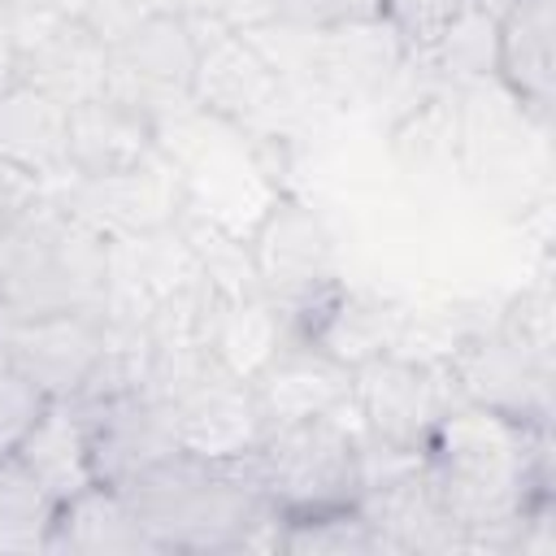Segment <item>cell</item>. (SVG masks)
Returning a JSON list of instances; mask_svg holds the SVG:
<instances>
[{"label":"cell","mask_w":556,"mask_h":556,"mask_svg":"<svg viewBox=\"0 0 556 556\" xmlns=\"http://www.w3.org/2000/svg\"><path fill=\"white\" fill-rule=\"evenodd\" d=\"M443 508L465 530V552H517L530 504L552 500V430L508 421L456 400L421 447Z\"/></svg>","instance_id":"cell-1"},{"label":"cell","mask_w":556,"mask_h":556,"mask_svg":"<svg viewBox=\"0 0 556 556\" xmlns=\"http://www.w3.org/2000/svg\"><path fill=\"white\" fill-rule=\"evenodd\" d=\"M248 456L200 460L174 452L126 486L156 552H278L282 513L256 486Z\"/></svg>","instance_id":"cell-2"},{"label":"cell","mask_w":556,"mask_h":556,"mask_svg":"<svg viewBox=\"0 0 556 556\" xmlns=\"http://www.w3.org/2000/svg\"><path fill=\"white\" fill-rule=\"evenodd\" d=\"M109 287V239L52 195L22 222L13 269L0 287V321L39 313H100Z\"/></svg>","instance_id":"cell-3"},{"label":"cell","mask_w":556,"mask_h":556,"mask_svg":"<svg viewBox=\"0 0 556 556\" xmlns=\"http://www.w3.org/2000/svg\"><path fill=\"white\" fill-rule=\"evenodd\" d=\"M361 443H365V426L348 400L321 417L265 430L248 465L256 486L278 513H313V508L356 504Z\"/></svg>","instance_id":"cell-4"},{"label":"cell","mask_w":556,"mask_h":556,"mask_svg":"<svg viewBox=\"0 0 556 556\" xmlns=\"http://www.w3.org/2000/svg\"><path fill=\"white\" fill-rule=\"evenodd\" d=\"M191 17V13H187ZM195 22V74H191V100L239 126L252 139H282V122L295 113V87L282 78V70L261 52V43L248 30L222 26V22Z\"/></svg>","instance_id":"cell-5"},{"label":"cell","mask_w":556,"mask_h":556,"mask_svg":"<svg viewBox=\"0 0 556 556\" xmlns=\"http://www.w3.org/2000/svg\"><path fill=\"white\" fill-rule=\"evenodd\" d=\"M456 400L460 395L447 365L382 352L352 369V408L365 426V439L400 452H421L430 430Z\"/></svg>","instance_id":"cell-6"},{"label":"cell","mask_w":556,"mask_h":556,"mask_svg":"<svg viewBox=\"0 0 556 556\" xmlns=\"http://www.w3.org/2000/svg\"><path fill=\"white\" fill-rule=\"evenodd\" d=\"M191 74H195V22L178 4H169L109 48L104 91L161 122L195 104Z\"/></svg>","instance_id":"cell-7"},{"label":"cell","mask_w":556,"mask_h":556,"mask_svg":"<svg viewBox=\"0 0 556 556\" xmlns=\"http://www.w3.org/2000/svg\"><path fill=\"white\" fill-rule=\"evenodd\" d=\"M52 200L74 217H83L87 226H96L104 239H122V235H148L174 226L187 204V187L169 156L148 152L143 161L113 174L65 178V191Z\"/></svg>","instance_id":"cell-8"},{"label":"cell","mask_w":556,"mask_h":556,"mask_svg":"<svg viewBox=\"0 0 556 556\" xmlns=\"http://www.w3.org/2000/svg\"><path fill=\"white\" fill-rule=\"evenodd\" d=\"M248 243H252L261 291L278 308H291V304L308 300L313 291H321L326 282L339 278L334 230L326 226V217L308 200H295L287 191L252 226Z\"/></svg>","instance_id":"cell-9"},{"label":"cell","mask_w":556,"mask_h":556,"mask_svg":"<svg viewBox=\"0 0 556 556\" xmlns=\"http://www.w3.org/2000/svg\"><path fill=\"white\" fill-rule=\"evenodd\" d=\"M443 365L460 400L491 408L508 421L552 430V361H539L504 339L495 321L486 330H473Z\"/></svg>","instance_id":"cell-10"},{"label":"cell","mask_w":556,"mask_h":556,"mask_svg":"<svg viewBox=\"0 0 556 556\" xmlns=\"http://www.w3.org/2000/svg\"><path fill=\"white\" fill-rule=\"evenodd\" d=\"M13 56H17V78L56 96L61 104H78L104 91L109 83V48L78 22L56 13L52 4L0 17Z\"/></svg>","instance_id":"cell-11"},{"label":"cell","mask_w":556,"mask_h":556,"mask_svg":"<svg viewBox=\"0 0 556 556\" xmlns=\"http://www.w3.org/2000/svg\"><path fill=\"white\" fill-rule=\"evenodd\" d=\"M78 413L87 421V456H91V478L100 486L126 491L152 465L182 452L174 434V408L148 391L78 404Z\"/></svg>","instance_id":"cell-12"},{"label":"cell","mask_w":556,"mask_h":556,"mask_svg":"<svg viewBox=\"0 0 556 556\" xmlns=\"http://www.w3.org/2000/svg\"><path fill=\"white\" fill-rule=\"evenodd\" d=\"M408 56L413 52L404 48V39L391 30L387 17L317 26L300 87H308L326 104H361L378 96L408 65Z\"/></svg>","instance_id":"cell-13"},{"label":"cell","mask_w":556,"mask_h":556,"mask_svg":"<svg viewBox=\"0 0 556 556\" xmlns=\"http://www.w3.org/2000/svg\"><path fill=\"white\" fill-rule=\"evenodd\" d=\"M104 343L109 321L100 313H39L0 321V348L52 400H70L87 382Z\"/></svg>","instance_id":"cell-14"},{"label":"cell","mask_w":556,"mask_h":556,"mask_svg":"<svg viewBox=\"0 0 556 556\" xmlns=\"http://www.w3.org/2000/svg\"><path fill=\"white\" fill-rule=\"evenodd\" d=\"M195 278H200V269H195V261H191V252L174 226L109 239L104 321L113 330H143L152 308Z\"/></svg>","instance_id":"cell-15"},{"label":"cell","mask_w":556,"mask_h":556,"mask_svg":"<svg viewBox=\"0 0 556 556\" xmlns=\"http://www.w3.org/2000/svg\"><path fill=\"white\" fill-rule=\"evenodd\" d=\"M169 408L178 447L200 460H239L256 452V443L269 430L252 382L222 365L208 369L195 387H187Z\"/></svg>","instance_id":"cell-16"},{"label":"cell","mask_w":556,"mask_h":556,"mask_svg":"<svg viewBox=\"0 0 556 556\" xmlns=\"http://www.w3.org/2000/svg\"><path fill=\"white\" fill-rule=\"evenodd\" d=\"M356 508L382 552H465V530L443 508L426 465H404L356 491Z\"/></svg>","instance_id":"cell-17"},{"label":"cell","mask_w":556,"mask_h":556,"mask_svg":"<svg viewBox=\"0 0 556 556\" xmlns=\"http://www.w3.org/2000/svg\"><path fill=\"white\" fill-rule=\"evenodd\" d=\"M265 426H291L304 417H321L352 400V369L304 339H287L252 378Z\"/></svg>","instance_id":"cell-18"},{"label":"cell","mask_w":556,"mask_h":556,"mask_svg":"<svg viewBox=\"0 0 556 556\" xmlns=\"http://www.w3.org/2000/svg\"><path fill=\"white\" fill-rule=\"evenodd\" d=\"M552 35H556V0H513L495 22V83L539 126H552V96H556Z\"/></svg>","instance_id":"cell-19"},{"label":"cell","mask_w":556,"mask_h":556,"mask_svg":"<svg viewBox=\"0 0 556 556\" xmlns=\"http://www.w3.org/2000/svg\"><path fill=\"white\" fill-rule=\"evenodd\" d=\"M395 169L417 182L421 195H447L465 187V139H460V100L452 91H434L413 104L387 135Z\"/></svg>","instance_id":"cell-20"},{"label":"cell","mask_w":556,"mask_h":556,"mask_svg":"<svg viewBox=\"0 0 556 556\" xmlns=\"http://www.w3.org/2000/svg\"><path fill=\"white\" fill-rule=\"evenodd\" d=\"M148 152H156V122L148 113L130 109L109 91L70 104V122H65L70 178L113 174L143 161Z\"/></svg>","instance_id":"cell-21"},{"label":"cell","mask_w":556,"mask_h":556,"mask_svg":"<svg viewBox=\"0 0 556 556\" xmlns=\"http://www.w3.org/2000/svg\"><path fill=\"white\" fill-rule=\"evenodd\" d=\"M65 122H70V104L17 78L0 100V156L26 169L30 178H39L43 187L65 182L70 178Z\"/></svg>","instance_id":"cell-22"},{"label":"cell","mask_w":556,"mask_h":556,"mask_svg":"<svg viewBox=\"0 0 556 556\" xmlns=\"http://www.w3.org/2000/svg\"><path fill=\"white\" fill-rule=\"evenodd\" d=\"M43 552H78V556H113V552H156L126 491L91 482L87 491L56 504Z\"/></svg>","instance_id":"cell-23"},{"label":"cell","mask_w":556,"mask_h":556,"mask_svg":"<svg viewBox=\"0 0 556 556\" xmlns=\"http://www.w3.org/2000/svg\"><path fill=\"white\" fill-rule=\"evenodd\" d=\"M13 456L56 504L96 482L87 456V421L74 400H52L26 430V439L13 447Z\"/></svg>","instance_id":"cell-24"},{"label":"cell","mask_w":556,"mask_h":556,"mask_svg":"<svg viewBox=\"0 0 556 556\" xmlns=\"http://www.w3.org/2000/svg\"><path fill=\"white\" fill-rule=\"evenodd\" d=\"M287 339H291L287 317L269 295L230 300V295L213 291L208 321H204V348L217 356L222 369L252 378Z\"/></svg>","instance_id":"cell-25"},{"label":"cell","mask_w":556,"mask_h":556,"mask_svg":"<svg viewBox=\"0 0 556 556\" xmlns=\"http://www.w3.org/2000/svg\"><path fill=\"white\" fill-rule=\"evenodd\" d=\"M174 230L182 235L200 278L217 291V295H230V300H243V295H265L261 291V278H256V261H252V243L248 235L204 217L200 208L182 204Z\"/></svg>","instance_id":"cell-26"},{"label":"cell","mask_w":556,"mask_h":556,"mask_svg":"<svg viewBox=\"0 0 556 556\" xmlns=\"http://www.w3.org/2000/svg\"><path fill=\"white\" fill-rule=\"evenodd\" d=\"M278 552H291V556H369V552H382V543L356 504H334V508H313V513H282Z\"/></svg>","instance_id":"cell-27"},{"label":"cell","mask_w":556,"mask_h":556,"mask_svg":"<svg viewBox=\"0 0 556 556\" xmlns=\"http://www.w3.org/2000/svg\"><path fill=\"white\" fill-rule=\"evenodd\" d=\"M413 61H426V70H434L452 87L495 78V17H486L482 9H465L426 52H413Z\"/></svg>","instance_id":"cell-28"},{"label":"cell","mask_w":556,"mask_h":556,"mask_svg":"<svg viewBox=\"0 0 556 556\" xmlns=\"http://www.w3.org/2000/svg\"><path fill=\"white\" fill-rule=\"evenodd\" d=\"M56 500L9 452L0 456V552H43Z\"/></svg>","instance_id":"cell-29"},{"label":"cell","mask_w":556,"mask_h":556,"mask_svg":"<svg viewBox=\"0 0 556 556\" xmlns=\"http://www.w3.org/2000/svg\"><path fill=\"white\" fill-rule=\"evenodd\" d=\"M495 330L504 339H513L517 348H526L530 356H539V361H552L556 356V300H552L547 269H539L534 282H526L521 291H513L508 300H500Z\"/></svg>","instance_id":"cell-30"},{"label":"cell","mask_w":556,"mask_h":556,"mask_svg":"<svg viewBox=\"0 0 556 556\" xmlns=\"http://www.w3.org/2000/svg\"><path fill=\"white\" fill-rule=\"evenodd\" d=\"M169 4H178V0H91V4L78 13V22H83L104 48H113V43L126 39L139 22H148L152 13L169 9Z\"/></svg>","instance_id":"cell-31"},{"label":"cell","mask_w":556,"mask_h":556,"mask_svg":"<svg viewBox=\"0 0 556 556\" xmlns=\"http://www.w3.org/2000/svg\"><path fill=\"white\" fill-rule=\"evenodd\" d=\"M387 0H287L278 17L295 22V26H334V22H369L382 17Z\"/></svg>","instance_id":"cell-32"},{"label":"cell","mask_w":556,"mask_h":556,"mask_svg":"<svg viewBox=\"0 0 556 556\" xmlns=\"http://www.w3.org/2000/svg\"><path fill=\"white\" fill-rule=\"evenodd\" d=\"M43 200H48L43 182L0 156V208H9V213H30V208L43 204Z\"/></svg>","instance_id":"cell-33"},{"label":"cell","mask_w":556,"mask_h":556,"mask_svg":"<svg viewBox=\"0 0 556 556\" xmlns=\"http://www.w3.org/2000/svg\"><path fill=\"white\" fill-rule=\"evenodd\" d=\"M22 222H26V213L0 208V287H4V278H9V269H13L17 243H22Z\"/></svg>","instance_id":"cell-34"},{"label":"cell","mask_w":556,"mask_h":556,"mask_svg":"<svg viewBox=\"0 0 556 556\" xmlns=\"http://www.w3.org/2000/svg\"><path fill=\"white\" fill-rule=\"evenodd\" d=\"M13 83H17V56H13V43H9V35L0 26V100H4V91Z\"/></svg>","instance_id":"cell-35"},{"label":"cell","mask_w":556,"mask_h":556,"mask_svg":"<svg viewBox=\"0 0 556 556\" xmlns=\"http://www.w3.org/2000/svg\"><path fill=\"white\" fill-rule=\"evenodd\" d=\"M52 0H0V17H13V13H30V9H43Z\"/></svg>","instance_id":"cell-36"},{"label":"cell","mask_w":556,"mask_h":556,"mask_svg":"<svg viewBox=\"0 0 556 556\" xmlns=\"http://www.w3.org/2000/svg\"><path fill=\"white\" fill-rule=\"evenodd\" d=\"M282 4H287V0H282Z\"/></svg>","instance_id":"cell-37"}]
</instances>
